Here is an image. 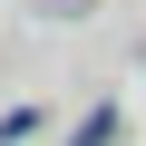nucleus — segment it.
I'll list each match as a JSON object with an SVG mask.
<instances>
[{
  "mask_svg": "<svg viewBox=\"0 0 146 146\" xmlns=\"http://www.w3.org/2000/svg\"><path fill=\"white\" fill-rule=\"evenodd\" d=\"M107 136H117V107H88V127L68 136V146H107Z\"/></svg>",
  "mask_w": 146,
  "mask_h": 146,
  "instance_id": "1",
  "label": "nucleus"
}]
</instances>
